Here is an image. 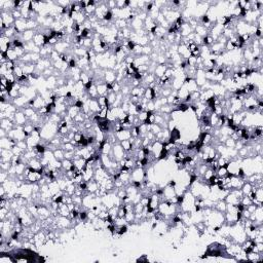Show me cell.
Segmentation results:
<instances>
[{"mask_svg": "<svg viewBox=\"0 0 263 263\" xmlns=\"http://www.w3.org/2000/svg\"><path fill=\"white\" fill-rule=\"evenodd\" d=\"M124 155H126V151H124L123 148L121 147L120 143H116V144H114V145H113L112 151L110 152L109 156L111 157L113 160L119 162V160L123 159Z\"/></svg>", "mask_w": 263, "mask_h": 263, "instance_id": "1", "label": "cell"}, {"mask_svg": "<svg viewBox=\"0 0 263 263\" xmlns=\"http://www.w3.org/2000/svg\"><path fill=\"white\" fill-rule=\"evenodd\" d=\"M0 19L4 22V24L6 25L7 28L13 26L16 23V20L11 16L10 11H0Z\"/></svg>", "mask_w": 263, "mask_h": 263, "instance_id": "2", "label": "cell"}, {"mask_svg": "<svg viewBox=\"0 0 263 263\" xmlns=\"http://www.w3.org/2000/svg\"><path fill=\"white\" fill-rule=\"evenodd\" d=\"M28 101H29V99H28L26 96L21 95V96H19L18 98L11 100V103H13L19 110H22L23 108H25V107L27 106Z\"/></svg>", "mask_w": 263, "mask_h": 263, "instance_id": "3", "label": "cell"}, {"mask_svg": "<svg viewBox=\"0 0 263 263\" xmlns=\"http://www.w3.org/2000/svg\"><path fill=\"white\" fill-rule=\"evenodd\" d=\"M104 81L108 84H111L116 81V72L111 69L104 70Z\"/></svg>", "mask_w": 263, "mask_h": 263, "instance_id": "4", "label": "cell"}, {"mask_svg": "<svg viewBox=\"0 0 263 263\" xmlns=\"http://www.w3.org/2000/svg\"><path fill=\"white\" fill-rule=\"evenodd\" d=\"M53 49L57 50L59 53H68V49H71V44L70 43H68V42L64 40H61L53 46Z\"/></svg>", "mask_w": 263, "mask_h": 263, "instance_id": "5", "label": "cell"}, {"mask_svg": "<svg viewBox=\"0 0 263 263\" xmlns=\"http://www.w3.org/2000/svg\"><path fill=\"white\" fill-rule=\"evenodd\" d=\"M28 118L26 117V115L24 114V112L22 110H18L15 114V123L18 124V126H25L28 122Z\"/></svg>", "mask_w": 263, "mask_h": 263, "instance_id": "6", "label": "cell"}, {"mask_svg": "<svg viewBox=\"0 0 263 263\" xmlns=\"http://www.w3.org/2000/svg\"><path fill=\"white\" fill-rule=\"evenodd\" d=\"M0 163L11 162V158L13 157V152L11 149H0Z\"/></svg>", "mask_w": 263, "mask_h": 263, "instance_id": "7", "label": "cell"}, {"mask_svg": "<svg viewBox=\"0 0 263 263\" xmlns=\"http://www.w3.org/2000/svg\"><path fill=\"white\" fill-rule=\"evenodd\" d=\"M16 140L9 139L8 137L1 138V140H0V147H1V149H13V147L16 146Z\"/></svg>", "mask_w": 263, "mask_h": 263, "instance_id": "8", "label": "cell"}, {"mask_svg": "<svg viewBox=\"0 0 263 263\" xmlns=\"http://www.w3.org/2000/svg\"><path fill=\"white\" fill-rule=\"evenodd\" d=\"M115 137L118 142H121V141L124 140H130L132 138V134H131V130H122L120 132L115 133Z\"/></svg>", "mask_w": 263, "mask_h": 263, "instance_id": "9", "label": "cell"}, {"mask_svg": "<svg viewBox=\"0 0 263 263\" xmlns=\"http://www.w3.org/2000/svg\"><path fill=\"white\" fill-rule=\"evenodd\" d=\"M35 33H36V30H26V31H24V32L21 34L22 41L24 42V43L33 41V38H34Z\"/></svg>", "mask_w": 263, "mask_h": 263, "instance_id": "10", "label": "cell"}, {"mask_svg": "<svg viewBox=\"0 0 263 263\" xmlns=\"http://www.w3.org/2000/svg\"><path fill=\"white\" fill-rule=\"evenodd\" d=\"M192 32H194V31H193V29H192L190 26H189V24L187 22L183 23L182 26H181V28H180V30H179V33L181 34V36H182L183 38L187 37L189 34L192 33Z\"/></svg>", "mask_w": 263, "mask_h": 263, "instance_id": "11", "label": "cell"}, {"mask_svg": "<svg viewBox=\"0 0 263 263\" xmlns=\"http://www.w3.org/2000/svg\"><path fill=\"white\" fill-rule=\"evenodd\" d=\"M33 42L35 43L37 46L39 47H42L44 44V34L41 32V31H37L36 30V33L34 35V38H33Z\"/></svg>", "mask_w": 263, "mask_h": 263, "instance_id": "12", "label": "cell"}, {"mask_svg": "<svg viewBox=\"0 0 263 263\" xmlns=\"http://www.w3.org/2000/svg\"><path fill=\"white\" fill-rule=\"evenodd\" d=\"M87 104H89L90 112L94 113V114L98 113L101 110V107L98 103V99H89V100L87 101Z\"/></svg>", "mask_w": 263, "mask_h": 263, "instance_id": "13", "label": "cell"}, {"mask_svg": "<svg viewBox=\"0 0 263 263\" xmlns=\"http://www.w3.org/2000/svg\"><path fill=\"white\" fill-rule=\"evenodd\" d=\"M174 196H176V191H175V188L171 187V186L166 185L165 188H163V197H165V200H169L171 199H173Z\"/></svg>", "mask_w": 263, "mask_h": 263, "instance_id": "14", "label": "cell"}, {"mask_svg": "<svg viewBox=\"0 0 263 263\" xmlns=\"http://www.w3.org/2000/svg\"><path fill=\"white\" fill-rule=\"evenodd\" d=\"M0 126H1V129L5 130L6 132H9V131H11V130L15 129L16 123L13 122V121L9 120L8 118H4V119H1V123H0Z\"/></svg>", "mask_w": 263, "mask_h": 263, "instance_id": "15", "label": "cell"}, {"mask_svg": "<svg viewBox=\"0 0 263 263\" xmlns=\"http://www.w3.org/2000/svg\"><path fill=\"white\" fill-rule=\"evenodd\" d=\"M96 86H97V90H98V94H99V97L101 96H107L108 94V86H107V83L106 82H100V83H96Z\"/></svg>", "mask_w": 263, "mask_h": 263, "instance_id": "16", "label": "cell"}, {"mask_svg": "<svg viewBox=\"0 0 263 263\" xmlns=\"http://www.w3.org/2000/svg\"><path fill=\"white\" fill-rule=\"evenodd\" d=\"M130 27H132L133 31H138L140 29H142V28H144V22L141 21L140 19H138L137 16L133 20V21L131 22V25H130Z\"/></svg>", "mask_w": 263, "mask_h": 263, "instance_id": "17", "label": "cell"}, {"mask_svg": "<svg viewBox=\"0 0 263 263\" xmlns=\"http://www.w3.org/2000/svg\"><path fill=\"white\" fill-rule=\"evenodd\" d=\"M47 184H49V191H50V193H52V195H53V196L55 195V194L58 193V192H60V191H61L60 186H59V184H58V181H57V180H52V181H50V182L47 183Z\"/></svg>", "mask_w": 263, "mask_h": 263, "instance_id": "18", "label": "cell"}, {"mask_svg": "<svg viewBox=\"0 0 263 263\" xmlns=\"http://www.w3.org/2000/svg\"><path fill=\"white\" fill-rule=\"evenodd\" d=\"M98 189H99V183L95 179L87 182V188H86L87 193H95Z\"/></svg>", "mask_w": 263, "mask_h": 263, "instance_id": "19", "label": "cell"}, {"mask_svg": "<svg viewBox=\"0 0 263 263\" xmlns=\"http://www.w3.org/2000/svg\"><path fill=\"white\" fill-rule=\"evenodd\" d=\"M58 214L59 216H63V217H69V214H70V211L68 209V206L66 203H60L59 205V208H58Z\"/></svg>", "mask_w": 263, "mask_h": 263, "instance_id": "20", "label": "cell"}, {"mask_svg": "<svg viewBox=\"0 0 263 263\" xmlns=\"http://www.w3.org/2000/svg\"><path fill=\"white\" fill-rule=\"evenodd\" d=\"M194 33L197 34V35L200 36V37H205V36H207L209 34V31H208L207 28L203 26V25L199 24L195 28H194Z\"/></svg>", "mask_w": 263, "mask_h": 263, "instance_id": "21", "label": "cell"}, {"mask_svg": "<svg viewBox=\"0 0 263 263\" xmlns=\"http://www.w3.org/2000/svg\"><path fill=\"white\" fill-rule=\"evenodd\" d=\"M35 70H36V64L34 63H28L23 67V73L28 76L35 72Z\"/></svg>", "mask_w": 263, "mask_h": 263, "instance_id": "22", "label": "cell"}, {"mask_svg": "<svg viewBox=\"0 0 263 263\" xmlns=\"http://www.w3.org/2000/svg\"><path fill=\"white\" fill-rule=\"evenodd\" d=\"M80 112H81V108H79V107L76 106V105L70 106L69 108L67 109V115L71 117L72 119L78 114V113H80Z\"/></svg>", "mask_w": 263, "mask_h": 263, "instance_id": "23", "label": "cell"}, {"mask_svg": "<svg viewBox=\"0 0 263 263\" xmlns=\"http://www.w3.org/2000/svg\"><path fill=\"white\" fill-rule=\"evenodd\" d=\"M35 130V124L30 122L29 120H28V122L25 124V126H23V131H24L25 135H26V137L28 138L29 136L32 134L33 131Z\"/></svg>", "mask_w": 263, "mask_h": 263, "instance_id": "24", "label": "cell"}, {"mask_svg": "<svg viewBox=\"0 0 263 263\" xmlns=\"http://www.w3.org/2000/svg\"><path fill=\"white\" fill-rule=\"evenodd\" d=\"M166 70V65H156L154 69V75L156 76V78H160L165 75V72Z\"/></svg>", "mask_w": 263, "mask_h": 263, "instance_id": "25", "label": "cell"}, {"mask_svg": "<svg viewBox=\"0 0 263 263\" xmlns=\"http://www.w3.org/2000/svg\"><path fill=\"white\" fill-rule=\"evenodd\" d=\"M120 145H121V147H122L123 150L126 151V152H130V151H133V150H134V145H133V141H132V139L121 141V142H120Z\"/></svg>", "mask_w": 263, "mask_h": 263, "instance_id": "26", "label": "cell"}, {"mask_svg": "<svg viewBox=\"0 0 263 263\" xmlns=\"http://www.w3.org/2000/svg\"><path fill=\"white\" fill-rule=\"evenodd\" d=\"M184 84H185L186 89H187L189 93H193V92H196V90H199V86H197V83L195 82L194 79H192V80H190L189 82L184 83Z\"/></svg>", "mask_w": 263, "mask_h": 263, "instance_id": "27", "label": "cell"}, {"mask_svg": "<svg viewBox=\"0 0 263 263\" xmlns=\"http://www.w3.org/2000/svg\"><path fill=\"white\" fill-rule=\"evenodd\" d=\"M53 152V156H55L56 159L60 160V162H62V160L65 159V151L61 148V147L56 148Z\"/></svg>", "mask_w": 263, "mask_h": 263, "instance_id": "28", "label": "cell"}, {"mask_svg": "<svg viewBox=\"0 0 263 263\" xmlns=\"http://www.w3.org/2000/svg\"><path fill=\"white\" fill-rule=\"evenodd\" d=\"M6 57H7V60L8 61H13V62H16L19 60V57L16 55V50L13 49H8L6 52Z\"/></svg>", "mask_w": 263, "mask_h": 263, "instance_id": "29", "label": "cell"}, {"mask_svg": "<svg viewBox=\"0 0 263 263\" xmlns=\"http://www.w3.org/2000/svg\"><path fill=\"white\" fill-rule=\"evenodd\" d=\"M22 111L24 112V114L26 115V117L28 118V119L32 117L34 114H36V113H37V111H36L34 108H32V107H25V108L22 109Z\"/></svg>", "mask_w": 263, "mask_h": 263, "instance_id": "30", "label": "cell"}, {"mask_svg": "<svg viewBox=\"0 0 263 263\" xmlns=\"http://www.w3.org/2000/svg\"><path fill=\"white\" fill-rule=\"evenodd\" d=\"M241 189H242L243 193H244V195H248V194L253 190V185L251 184V183H249L248 181H246L244 184H243Z\"/></svg>", "mask_w": 263, "mask_h": 263, "instance_id": "31", "label": "cell"}, {"mask_svg": "<svg viewBox=\"0 0 263 263\" xmlns=\"http://www.w3.org/2000/svg\"><path fill=\"white\" fill-rule=\"evenodd\" d=\"M98 103L100 105L101 108H105V107H108L110 108L109 106V103H108V99H107V96H101V97L98 98Z\"/></svg>", "mask_w": 263, "mask_h": 263, "instance_id": "32", "label": "cell"}, {"mask_svg": "<svg viewBox=\"0 0 263 263\" xmlns=\"http://www.w3.org/2000/svg\"><path fill=\"white\" fill-rule=\"evenodd\" d=\"M214 39L212 38V36L210 35V34H208L207 36H205V37H203V45H205V46L207 47H211L212 45L214 44Z\"/></svg>", "mask_w": 263, "mask_h": 263, "instance_id": "33", "label": "cell"}, {"mask_svg": "<svg viewBox=\"0 0 263 263\" xmlns=\"http://www.w3.org/2000/svg\"><path fill=\"white\" fill-rule=\"evenodd\" d=\"M92 78H93V77H92V75H89V73H86V72H84V71H82V70H81V73H80V79H79V80L82 81L84 86H86V84L87 82H89L90 79H92Z\"/></svg>", "mask_w": 263, "mask_h": 263, "instance_id": "34", "label": "cell"}, {"mask_svg": "<svg viewBox=\"0 0 263 263\" xmlns=\"http://www.w3.org/2000/svg\"><path fill=\"white\" fill-rule=\"evenodd\" d=\"M172 111H173V106L172 105H169V104H166V105H163L159 108V110L156 112H160V113H166V114H171Z\"/></svg>", "mask_w": 263, "mask_h": 263, "instance_id": "35", "label": "cell"}, {"mask_svg": "<svg viewBox=\"0 0 263 263\" xmlns=\"http://www.w3.org/2000/svg\"><path fill=\"white\" fill-rule=\"evenodd\" d=\"M129 230V227H128V224H123V225H120V226H117V229H116V233L118 234L119 236H122L123 234H126L128 232Z\"/></svg>", "mask_w": 263, "mask_h": 263, "instance_id": "36", "label": "cell"}, {"mask_svg": "<svg viewBox=\"0 0 263 263\" xmlns=\"http://www.w3.org/2000/svg\"><path fill=\"white\" fill-rule=\"evenodd\" d=\"M61 148L63 149L64 151H74L76 146L74 145V144H72V142H68V143L62 144Z\"/></svg>", "mask_w": 263, "mask_h": 263, "instance_id": "37", "label": "cell"}, {"mask_svg": "<svg viewBox=\"0 0 263 263\" xmlns=\"http://www.w3.org/2000/svg\"><path fill=\"white\" fill-rule=\"evenodd\" d=\"M228 174V170L226 166H219L218 170L216 171V175L218 176L219 178H223L225 177L226 175Z\"/></svg>", "mask_w": 263, "mask_h": 263, "instance_id": "38", "label": "cell"}, {"mask_svg": "<svg viewBox=\"0 0 263 263\" xmlns=\"http://www.w3.org/2000/svg\"><path fill=\"white\" fill-rule=\"evenodd\" d=\"M72 166H73L72 160H69V159L62 160V169H63L64 171H69Z\"/></svg>", "mask_w": 263, "mask_h": 263, "instance_id": "39", "label": "cell"}, {"mask_svg": "<svg viewBox=\"0 0 263 263\" xmlns=\"http://www.w3.org/2000/svg\"><path fill=\"white\" fill-rule=\"evenodd\" d=\"M107 99H108L109 106H111L115 102V100H116V94L114 92H112V90H110V92H108V94H107Z\"/></svg>", "mask_w": 263, "mask_h": 263, "instance_id": "40", "label": "cell"}, {"mask_svg": "<svg viewBox=\"0 0 263 263\" xmlns=\"http://www.w3.org/2000/svg\"><path fill=\"white\" fill-rule=\"evenodd\" d=\"M109 108L108 107H105V108H101L100 111L98 112V115L100 116L101 119H107V114H108Z\"/></svg>", "mask_w": 263, "mask_h": 263, "instance_id": "41", "label": "cell"}, {"mask_svg": "<svg viewBox=\"0 0 263 263\" xmlns=\"http://www.w3.org/2000/svg\"><path fill=\"white\" fill-rule=\"evenodd\" d=\"M223 145H224L226 148H234V146H236V141L233 139H231L230 137H228L227 140L225 141Z\"/></svg>", "mask_w": 263, "mask_h": 263, "instance_id": "42", "label": "cell"}, {"mask_svg": "<svg viewBox=\"0 0 263 263\" xmlns=\"http://www.w3.org/2000/svg\"><path fill=\"white\" fill-rule=\"evenodd\" d=\"M13 74L16 76V78H20L21 76L24 75V73H23V68L16 64V67H15V69H13Z\"/></svg>", "mask_w": 263, "mask_h": 263, "instance_id": "43", "label": "cell"}, {"mask_svg": "<svg viewBox=\"0 0 263 263\" xmlns=\"http://www.w3.org/2000/svg\"><path fill=\"white\" fill-rule=\"evenodd\" d=\"M137 116H138V118H139L140 122L143 123L144 121L147 119V117H148V111H147V110H144V111L140 112L139 114L137 115Z\"/></svg>", "mask_w": 263, "mask_h": 263, "instance_id": "44", "label": "cell"}, {"mask_svg": "<svg viewBox=\"0 0 263 263\" xmlns=\"http://www.w3.org/2000/svg\"><path fill=\"white\" fill-rule=\"evenodd\" d=\"M10 13H11V16H13V19L16 20H20V19H22L23 18V15H22V13H21V9H13L10 11Z\"/></svg>", "mask_w": 263, "mask_h": 263, "instance_id": "45", "label": "cell"}, {"mask_svg": "<svg viewBox=\"0 0 263 263\" xmlns=\"http://www.w3.org/2000/svg\"><path fill=\"white\" fill-rule=\"evenodd\" d=\"M113 19H114V16H113L112 10H109L105 13V16H104V18H103V21L108 23V22L113 21Z\"/></svg>", "mask_w": 263, "mask_h": 263, "instance_id": "46", "label": "cell"}, {"mask_svg": "<svg viewBox=\"0 0 263 263\" xmlns=\"http://www.w3.org/2000/svg\"><path fill=\"white\" fill-rule=\"evenodd\" d=\"M13 166L10 162H5V163H0V168H1V171H5V172H8L9 169Z\"/></svg>", "mask_w": 263, "mask_h": 263, "instance_id": "47", "label": "cell"}, {"mask_svg": "<svg viewBox=\"0 0 263 263\" xmlns=\"http://www.w3.org/2000/svg\"><path fill=\"white\" fill-rule=\"evenodd\" d=\"M162 131H163V129L160 128V126H158V124H156V123H153V124H151V126H150V132L153 133L154 135L158 134V133L162 132Z\"/></svg>", "mask_w": 263, "mask_h": 263, "instance_id": "48", "label": "cell"}, {"mask_svg": "<svg viewBox=\"0 0 263 263\" xmlns=\"http://www.w3.org/2000/svg\"><path fill=\"white\" fill-rule=\"evenodd\" d=\"M131 134H132V138H138V137H140L139 126H133V128L131 129Z\"/></svg>", "mask_w": 263, "mask_h": 263, "instance_id": "49", "label": "cell"}, {"mask_svg": "<svg viewBox=\"0 0 263 263\" xmlns=\"http://www.w3.org/2000/svg\"><path fill=\"white\" fill-rule=\"evenodd\" d=\"M16 146L20 147L22 150L26 151L28 150V144L26 142V140H23V141H16Z\"/></svg>", "mask_w": 263, "mask_h": 263, "instance_id": "50", "label": "cell"}, {"mask_svg": "<svg viewBox=\"0 0 263 263\" xmlns=\"http://www.w3.org/2000/svg\"><path fill=\"white\" fill-rule=\"evenodd\" d=\"M152 52H153V49L150 46V45H146V46H143V50H142V55L145 56H150Z\"/></svg>", "mask_w": 263, "mask_h": 263, "instance_id": "51", "label": "cell"}, {"mask_svg": "<svg viewBox=\"0 0 263 263\" xmlns=\"http://www.w3.org/2000/svg\"><path fill=\"white\" fill-rule=\"evenodd\" d=\"M146 110L147 111H152V112L155 111V103L153 100L148 101V103H147V105H146Z\"/></svg>", "mask_w": 263, "mask_h": 263, "instance_id": "52", "label": "cell"}, {"mask_svg": "<svg viewBox=\"0 0 263 263\" xmlns=\"http://www.w3.org/2000/svg\"><path fill=\"white\" fill-rule=\"evenodd\" d=\"M15 50H16V55H18V57H19V59H21L23 56L25 55V53H26L27 52H26V49H25V47L23 46V47H16L15 49Z\"/></svg>", "mask_w": 263, "mask_h": 263, "instance_id": "53", "label": "cell"}, {"mask_svg": "<svg viewBox=\"0 0 263 263\" xmlns=\"http://www.w3.org/2000/svg\"><path fill=\"white\" fill-rule=\"evenodd\" d=\"M8 178H9V175H8V172H5V171H1V173H0V182L4 183L5 181H6Z\"/></svg>", "mask_w": 263, "mask_h": 263, "instance_id": "54", "label": "cell"}, {"mask_svg": "<svg viewBox=\"0 0 263 263\" xmlns=\"http://www.w3.org/2000/svg\"><path fill=\"white\" fill-rule=\"evenodd\" d=\"M106 5L109 10H113L116 8V1H114V0H109V1L106 2Z\"/></svg>", "mask_w": 263, "mask_h": 263, "instance_id": "55", "label": "cell"}, {"mask_svg": "<svg viewBox=\"0 0 263 263\" xmlns=\"http://www.w3.org/2000/svg\"><path fill=\"white\" fill-rule=\"evenodd\" d=\"M74 151H65V159H69L72 160L74 158Z\"/></svg>", "mask_w": 263, "mask_h": 263, "instance_id": "56", "label": "cell"}, {"mask_svg": "<svg viewBox=\"0 0 263 263\" xmlns=\"http://www.w3.org/2000/svg\"><path fill=\"white\" fill-rule=\"evenodd\" d=\"M148 262L149 261V259H148V257H147V255H143V257H141V258H139V259H137V262Z\"/></svg>", "mask_w": 263, "mask_h": 263, "instance_id": "57", "label": "cell"}, {"mask_svg": "<svg viewBox=\"0 0 263 263\" xmlns=\"http://www.w3.org/2000/svg\"><path fill=\"white\" fill-rule=\"evenodd\" d=\"M0 137H1V138L7 137V132L5 131V130L1 129V130H0Z\"/></svg>", "mask_w": 263, "mask_h": 263, "instance_id": "58", "label": "cell"}, {"mask_svg": "<svg viewBox=\"0 0 263 263\" xmlns=\"http://www.w3.org/2000/svg\"><path fill=\"white\" fill-rule=\"evenodd\" d=\"M166 185H169V186H171V187L175 188V187H176V185H177V182H176V181H175V180H171V181H170V182H169Z\"/></svg>", "mask_w": 263, "mask_h": 263, "instance_id": "59", "label": "cell"}]
</instances>
